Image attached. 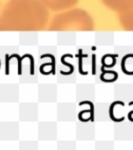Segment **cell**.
Masks as SVG:
<instances>
[{"mask_svg":"<svg viewBox=\"0 0 133 150\" xmlns=\"http://www.w3.org/2000/svg\"><path fill=\"white\" fill-rule=\"evenodd\" d=\"M116 105H124V103H123V102H120V101L114 102L113 104H111L110 108H109V115H110V119H111L112 121L116 122V123H118V122H123V121L125 120V118L122 117L121 119H116V118H115L114 116H113V108H114V106H115Z\"/></svg>","mask_w":133,"mask_h":150,"instance_id":"obj_2","label":"cell"},{"mask_svg":"<svg viewBox=\"0 0 133 150\" xmlns=\"http://www.w3.org/2000/svg\"><path fill=\"white\" fill-rule=\"evenodd\" d=\"M10 58H16L17 59V61H18V74L19 75H21L22 74V69H21V61L23 60V58L22 57H19V55L17 54H13L11 56H10Z\"/></svg>","mask_w":133,"mask_h":150,"instance_id":"obj_5","label":"cell"},{"mask_svg":"<svg viewBox=\"0 0 133 150\" xmlns=\"http://www.w3.org/2000/svg\"><path fill=\"white\" fill-rule=\"evenodd\" d=\"M5 56H6V69H5L6 72H5V74L9 75L10 74V60H11V58H10L9 54H6Z\"/></svg>","mask_w":133,"mask_h":150,"instance_id":"obj_8","label":"cell"},{"mask_svg":"<svg viewBox=\"0 0 133 150\" xmlns=\"http://www.w3.org/2000/svg\"><path fill=\"white\" fill-rule=\"evenodd\" d=\"M76 57H79V72L80 74L82 75H87L88 72L87 71H83V68H82V66H83V60H82V58H87L88 57V54H83V50L81 49L79 50V53L78 55H76Z\"/></svg>","mask_w":133,"mask_h":150,"instance_id":"obj_3","label":"cell"},{"mask_svg":"<svg viewBox=\"0 0 133 150\" xmlns=\"http://www.w3.org/2000/svg\"><path fill=\"white\" fill-rule=\"evenodd\" d=\"M27 57L30 58V75H33L34 74V61H33V57L32 54H26Z\"/></svg>","mask_w":133,"mask_h":150,"instance_id":"obj_7","label":"cell"},{"mask_svg":"<svg viewBox=\"0 0 133 150\" xmlns=\"http://www.w3.org/2000/svg\"><path fill=\"white\" fill-rule=\"evenodd\" d=\"M66 57H69V58H72L73 56L71 54H69V53H66V54H64L63 56L61 57V62L63 63V64L65 65V66H68V67H69V69H70V70L69 72H64V71H60V73L62 74V75H70L72 72H73V70H74V68H73V66H71L70 64H69V63H66L65 62V58Z\"/></svg>","mask_w":133,"mask_h":150,"instance_id":"obj_1","label":"cell"},{"mask_svg":"<svg viewBox=\"0 0 133 150\" xmlns=\"http://www.w3.org/2000/svg\"><path fill=\"white\" fill-rule=\"evenodd\" d=\"M133 105V102H131V103H129V105Z\"/></svg>","mask_w":133,"mask_h":150,"instance_id":"obj_10","label":"cell"},{"mask_svg":"<svg viewBox=\"0 0 133 150\" xmlns=\"http://www.w3.org/2000/svg\"><path fill=\"white\" fill-rule=\"evenodd\" d=\"M84 104H88V105H91V118H89V119H91V121H93L94 120V109H93V104L91 102H89V101H86V102H82V103H80L79 104V105H83Z\"/></svg>","mask_w":133,"mask_h":150,"instance_id":"obj_6","label":"cell"},{"mask_svg":"<svg viewBox=\"0 0 133 150\" xmlns=\"http://www.w3.org/2000/svg\"><path fill=\"white\" fill-rule=\"evenodd\" d=\"M45 57H50V59H52V64H50V66H52V70H50V72L54 75L55 74V58H54V56L52 54H43L40 58L44 59Z\"/></svg>","mask_w":133,"mask_h":150,"instance_id":"obj_4","label":"cell"},{"mask_svg":"<svg viewBox=\"0 0 133 150\" xmlns=\"http://www.w3.org/2000/svg\"><path fill=\"white\" fill-rule=\"evenodd\" d=\"M92 74H95V55H92Z\"/></svg>","mask_w":133,"mask_h":150,"instance_id":"obj_9","label":"cell"}]
</instances>
